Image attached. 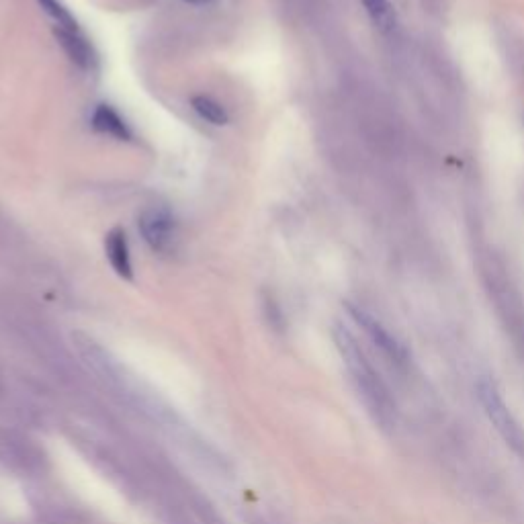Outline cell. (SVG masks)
I'll return each mask as SVG.
<instances>
[{
  "label": "cell",
  "mask_w": 524,
  "mask_h": 524,
  "mask_svg": "<svg viewBox=\"0 0 524 524\" xmlns=\"http://www.w3.org/2000/svg\"><path fill=\"white\" fill-rule=\"evenodd\" d=\"M334 342L375 424H379L385 430L393 428V424L398 420L396 398H393V393L367 359L359 340L338 324L334 326Z\"/></svg>",
  "instance_id": "cell-1"
},
{
  "label": "cell",
  "mask_w": 524,
  "mask_h": 524,
  "mask_svg": "<svg viewBox=\"0 0 524 524\" xmlns=\"http://www.w3.org/2000/svg\"><path fill=\"white\" fill-rule=\"evenodd\" d=\"M475 396L484 414L502 436V441L520 457H524V428L506 406L498 385L490 377H482L475 383Z\"/></svg>",
  "instance_id": "cell-2"
},
{
  "label": "cell",
  "mask_w": 524,
  "mask_h": 524,
  "mask_svg": "<svg viewBox=\"0 0 524 524\" xmlns=\"http://www.w3.org/2000/svg\"><path fill=\"white\" fill-rule=\"evenodd\" d=\"M144 242L158 254H170L177 250L179 222L166 205H150L140 213L138 220Z\"/></svg>",
  "instance_id": "cell-3"
},
{
  "label": "cell",
  "mask_w": 524,
  "mask_h": 524,
  "mask_svg": "<svg viewBox=\"0 0 524 524\" xmlns=\"http://www.w3.org/2000/svg\"><path fill=\"white\" fill-rule=\"evenodd\" d=\"M346 310L393 367L406 369L410 365V357L404 344L396 336H391V332L381 322H377L373 316H369L365 310L357 308L353 303H346Z\"/></svg>",
  "instance_id": "cell-4"
},
{
  "label": "cell",
  "mask_w": 524,
  "mask_h": 524,
  "mask_svg": "<svg viewBox=\"0 0 524 524\" xmlns=\"http://www.w3.org/2000/svg\"><path fill=\"white\" fill-rule=\"evenodd\" d=\"M0 459L23 473H39L48 463L29 436L17 430H0Z\"/></svg>",
  "instance_id": "cell-5"
},
{
  "label": "cell",
  "mask_w": 524,
  "mask_h": 524,
  "mask_svg": "<svg viewBox=\"0 0 524 524\" xmlns=\"http://www.w3.org/2000/svg\"><path fill=\"white\" fill-rule=\"evenodd\" d=\"M54 35L60 43V48L68 56V60L78 66L84 72H93L97 68V52L93 48V43L84 37L80 29H64L56 27Z\"/></svg>",
  "instance_id": "cell-6"
},
{
  "label": "cell",
  "mask_w": 524,
  "mask_h": 524,
  "mask_svg": "<svg viewBox=\"0 0 524 524\" xmlns=\"http://www.w3.org/2000/svg\"><path fill=\"white\" fill-rule=\"evenodd\" d=\"M91 125L97 131V134H103L107 138H113L117 142H131L134 140V131H131L129 123L121 117V113L107 105L101 103L95 107L93 115H91Z\"/></svg>",
  "instance_id": "cell-7"
},
{
  "label": "cell",
  "mask_w": 524,
  "mask_h": 524,
  "mask_svg": "<svg viewBox=\"0 0 524 524\" xmlns=\"http://www.w3.org/2000/svg\"><path fill=\"white\" fill-rule=\"evenodd\" d=\"M105 254L111 269L115 271L117 277L131 281L134 279V265H131V252H129V242L127 234L123 228H113L105 236Z\"/></svg>",
  "instance_id": "cell-8"
},
{
  "label": "cell",
  "mask_w": 524,
  "mask_h": 524,
  "mask_svg": "<svg viewBox=\"0 0 524 524\" xmlns=\"http://www.w3.org/2000/svg\"><path fill=\"white\" fill-rule=\"evenodd\" d=\"M363 7L371 19V23L381 33H391L398 27V13L389 0H363Z\"/></svg>",
  "instance_id": "cell-9"
},
{
  "label": "cell",
  "mask_w": 524,
  "mask_h": 524,
  "mask_svg": "<svg viewBox=\"0 0 524 524\" xmlns=\"http://www.w3.org/2000/svg\"><path fill=\"white\" fill-rule=\"evenodd\" d=\"M191 107L203 121H207L211 125H228L230 123L228 109L220 101H215L209 95H195L191 99Z\"/></svg>",
  "instance_id": "cell-10"
},
{
  "label": "cell",
  "mask_w": 524,
  "mask_h": 524,
  "mask_svg": "<svg viewBox=\"0 0 524 524\" xmlns=\"http://www.w3.org/2000/svg\"><path fill=\"white\" fill-rule=\"evenodd\" d=\"M37 5L41 7L43 13H46L48 17L54 19L56 27L80 29V27H78V21L70 15V11L60 3V0H37Z\"/></svg>",
  "instance_id": "cell-11"
},
{
  "label": "cell",
  "mask_w": 524,
  "mask_h": 524,
  "mask_svg": "<svg viewBox=\"0 0 524 524\" xmlns=\"http://www.w3.org/2000/svg\"><path fill=\"white\" fill-rule=\"evenodd\" d=\"M185 3H189V5H195V7H201V5H207V3H211V0H185Z\"/></svg>",
  "instance_id": "cell-12"
},
{
  "label": "cell",
  "mask_w": 524,
  "mask_h": 524,
  "mask_svg": "<svg viewBox=\"0 0 524 524\" xmlns=\"http://www.w3.org/2000/svg\"><path fill=\"white\" fill-rule=\"evenodd\" d=\"M5 396V385H3V379H0V400H3Z\"/></svg>",
  "instance_id": "cell-13"
},
{
  "label": "cell",
  "mask_w": 524,
  "mask_h": 524,
  "mask_svg": "<svg viewBox=\"0 0 524 524\" xmlns=\"http://www.w3.org/2000/svg\"><path fill=\"white\" fill-rule=\"evenodd\" d=\"M258 524H267V522H258Z\"/></svg>",
  "instance_id": "cell-14"
}]
</instances>
